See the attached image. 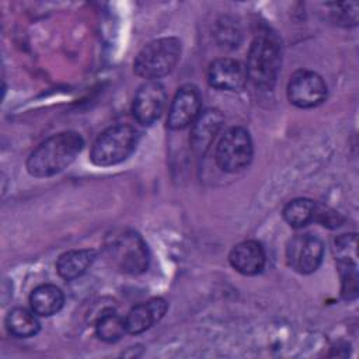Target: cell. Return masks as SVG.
<instances>
[{"mask_svg":"<svg viewBox=\"0 0 359 359\" xmlns=\"http://www.w3.org/2000/svg\"><path fill=\"white\" fill-rule=\"evenodd\" d=\"M84 146L77 132H59L43 140L28 157L27 171L36 178L52 177L67 168Z\"/></svg>","mask_w":359,"mask_h":359,"instance_id":"1","label":"cell"},{"mask_svg":"<svg viewBox=\"0 0 359 359\" xmlns=\"http://www.w3.org/2000/svg\"><path fill=\"white\" fill-rule=\"evenodd\" d=\"M282 63L279 39L269 32L259 34L251 43L247 56V76L259 88H272Z\"/></svg>","mask_w":359,"mask_h":359,"instance_id":"2","label":"cell"},{"mask_svg":"<svg viewBox=\"0 0 359 359\" xmlns=\"http://www.w3.org/2000/svg\"><path fill=\"white\" fill-rule=\"evenodd\" d=\"M105 251L112 264L123 273L139 275L149 266L147 245L135 230H114L105 238Z\"/></svg>","mask_w":359,"mask_h":359,"instance_id":"3","label":"cell"},{"mask_svg":"<svg viewBox=\"0 0 359 359\" xmlns=\"http://www.w3.org/2000/svg\"><path fill=\"white\" fill-rule=\"evenodd\" d=\"M139 139L140 135L132 125H114L95 139L90 151V160L98 167L119 164L136 150Z\"/></svg>","mask_w":359,"mask_h":359,"instance_id":"4","label":"cell"},{"mask_svg":"<svg viewBox=\"0 0 359 359\" xmlns=\"http://www.w3.org/2000/svg\"><path fill=\"white\" fill-rule=\"evenodd\" d=\"M181 57V41L174 36L158 38L144 45L133 62V72L150 80H157L174 70Z\"/></svg>","mask_w":359,"mask_h":359,"instance_id":"5","label":"cell"},{"mask_svg":"<svg viewBox=\"0 0 359 359\" xmlns=\"http://www.w3.org/2000/svg\"><path fill=\"white\" fill-rule=\"evenodd\" d=\"M252 158V140L245 128L234 126L224 132L216 146V163L227 172L244 170Z\"/></svg>","mask_w":359,"mask_h":359,"instance_id":"6","label":"cell"},{"mask_svg":"<svg viewBox=\"0 0 359 359\" xmlns=\"http://www.w3.org/2000/svg\"><path fill=\"white\" fill-rule=\"evenodd\" d=\"M324 255L323 241L313 234H297L286 245L287 265L302 273L309 275L318 269Z\"/></svg>","mask_w":359,"mask_h":359,"instance_id":"7","label":"cell"},{"mask_svg":"<svg viewBox=\"0 0 359 359\" xmlns=\"http://www.w3.org/2000/svg\"><path fill=\"white\" fill-rule=\"evenodd\" d=\"M327 97V84L314 72L299 70L287 84V98L299 108H313L320 105Z\"/></svg>","mask_w":359,"mask_h":359,"instance_id":"8","label":"cell"},{"mask_svg":"<svg viewBox=\"0 0 359 359\" xmlns=\"http://www.w3.org/2000/svg\"><path fill=\"white\" fill-rule=\"evenodd\" d=\"M167 101V93L161 83L150 80L142 84L133 100V116L142 125L154 123L163 114Z\"/></svg>","mask_w":359,"mask_h":359,"instance_id":"9","label":"cell"},{"mask_svg":"<svg viewBox=\"0 0 359 359\" xmlns=\"http://www.w3.org/2000/svg\"><path fill=\"white\" fill-rule=\"evenodd\" d=\"M201 107L202 97L198 87L192 84H185L180 87L168 109V128L172 130H180L192 125L201 114Z\"/></svg>","mask_w":359,"mask_h":359,"instance_id":"10","label":"cell"},{"mask_svg":"<svg viewBox=\"0 0 359 359\" xmlns=\"http://www.w3.org/2000/svg\"><path fill=\"white\" fill-rule=\"evenodd\" d=\"M247 80L245 66L231 57L217 59L208 69V83L222 91H240Z\"/></svg>","mask_w":359,"mask_h":359,"instance_id":"11","label":"cell"},{"mask_svg":"<svg viewBox=\"0 0 359 359\" xmlns=\"http://www.w3.org/2000/svg\"><path fill=\"white\" fill-rule=\"evenodd\" d=\"M223 115L219 109L209 108L198 115L191 128V147L195 154L203 156L220 132L223 125Z\"/></svg>","mask_w":359,"mask_h":359,"instance_id":"12","label":"cell"},{"mask_svg":"<svg viewBox=\"0 0 359 359\" xmlns=\"http://www.w3.org/2000/svg\"><path fill=\"white\" fill-rule=\"evenodd\" d=\"M167 311V302L161 297H154L149 302L139 303L129 310L125 317L126 332L136 335L149 330L160 321Z\"/></svg>","mask_w":359,"mask_h":359,"instance_id":"13","label":"cell"},{"mask_svg":"<svg viewBox=\"0 0 359 359\" xmlns=\"http://www.w3.org/2000/svg\"><path fill=\"white\" fill-rule=\"evenodd\" d=\"M229 261L231 266L243 275H257L265 266V251L264 247L255 240H247L237 244L230 255Z\"/></svg>","mask_w":359,"mask_h":359,"instance_id":"14","label":"cell"},{"mask_svg":"<svg viewBox=\"0 0 359 359\" xmlns=\"http://www.w3.org/2000/svg\"><path fill=\"white\" fill-rule=\"evenodd\" d=\"M95 257V251L90 248L70 250L57 258L56 271L60 278L66 280H73L87 272V269L93 265Z\"/></svg>","mask_w":359,"mask_h":359,"instance_id":"15","label":"cell"},{"mask_svg":"<svg viewBox=\"0 0 359 359\" xmlns=\"http://www.w3.org/2000/svg\"><path fill=\"white\" fill-rule=\"evenodd\" d=\"M63 303V292L55 285H41L35 287L29 294V306L36 316H53L60 311Z\"/></svg>","mask_w":359,"mask_h":359,"instance_id":"16","label":"cell"},{"mask_svg":"<svg viewBox=\"0 0 359 359\" xmlns=\"http://www.w3.org/2000/svg\"><path fill=\"white\" fill-rule=\"evenodd\" d=\"M6 327L8 332L17 338H29L39 331L36 314L24 307L11 309L6 316Z\"/></svg>","mask_w":359,"mask_h":359,"instance_id":"17","label":"cell"},{"mask_svg":"<svg viewBox=\"0 0 359 359\" xmlns=\"http://www.w3.org/2000/svg\"><path fill=\"white\" fill-rule=\"evenodd\" d=\"M317 209L318 203H316L314 201L307 198H296L285 206L283 217L289 226L300 229L316 222Z\"/></svg>","mask_w":359,"mask_h":359,"instance_id":"18","label":"cell"},{"mask_svg":"<svg viewBox=\"0 0 359 359\" xmlns=\"http://www.w3.org/2000/svg\"><path fill=\"white\" fill-rule=\"evenodd\" d=\"M126 332L125 318L112 309L104 310L95 321V334L105 342H116Z\"/></svg>","mask_w":359,"mask_h":359,"instance_id":"19","label":"cell"},{"mask_svg":"<svg viewBox=\"0 0 359 359\" xmlns=\"http://www.w3.org/2000/svg\"><path fill=\"white\" fill-rule=\"evenodd\" d=\"M332 252L338 265H356L358 266V251H356V234H341L334 240Z\"/></svg>","mask_w":359,"mask_h":359,"instance_id":"20","label":"cell"},{"mask_svg":"<svg viewBox=\"0 0 359 359\" xmlns=\"http://www.w3.org/2000/svg\"><path fill=\"white\" fill-rule=\"evenodd\" d=\"M331 10L332 20L344 27L356 25L358 22V4L356 3H332L327 4Z\"/></svg>","mask_w":359,"mask_h":359,"instance_id":"21","label":"cell"},{"mask_svg":"<svg viewBox=\"0 0 359 359\" xmlns=\"http://www.w3.org/2000/svg\"><path fill=\"white\" fill-rule=\"evenodd\" d=\"M341 272V293L344 299L351 300L358 294V272L356 265H338Z\"/></svg>","mask_w":359,"mask_h":359,"instance_id":"22","label":"cell"},{"mask_svg":"<svg viewBox=\"0 0 359 359\" xmlns=\"http://www.w3.org/2000/svg\"><path fill=\"white\" fill-rule=\"evenodd\" d=\"M217 36H222V43H224V45L231 43L233 46H237L240 32L237 29V25L224 20V25H222V28L219 29Z\"/></svg>","mask_w":359,"mask_h":359,"instance_id":"23","label":"cell"}]
</instances>
